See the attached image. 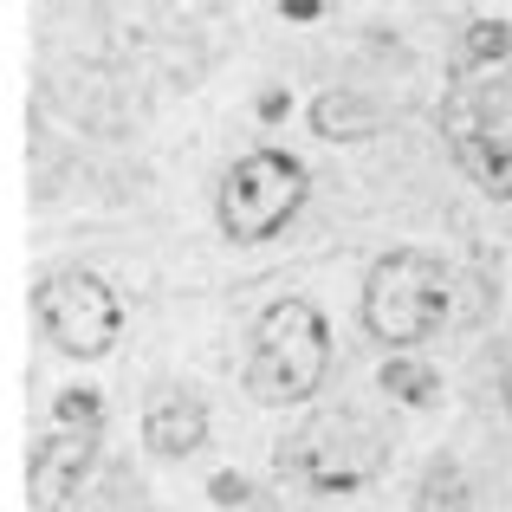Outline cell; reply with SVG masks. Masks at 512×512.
Instances as JSON below:
<instances>
[{
    "label": "cell",
    "instance_id": "obj_1",
    "mask_svg": "<svg viewBox=\"0 0 512 512\" xmlns=\"http://www.w3.org/2000/svg\"><path fill=\"white\" fill-rule=\"evenodd\" d=\"M331 370V325L312 299H273L253 318L247 344V396L266 409H292L312 402Z\"/></svg>",
    "mask_w": 512,
    "mask_h": 512
},
{
    "label": "cell",
    "instance_id": "obj_2",
    "mask_svg": "<svg viewBox=\"0 0 512 512\" xmlns=\"http://www.w3.org/2000/svg\"><path fill=\"white\" fill-rule=\"evenodd\" d=\"M383 428L363 409H318L279 441V480L318 493V500H338V493H357L383 474Z\"/></svg>",
    "mask_w": 512,
    "mask_h": 512
},
{
    "label": "cell",
    "instance_id": "obj_3",
    "mask_svg": "<svg viewBox=\"0 0 512 512\" xmlns=\"http://www.w3.org/2000/svg\"><path fill=\"white\" fill-rule=\"evenodd\" d=\"M441 137L474 188L512 201V65L487 78H461L441 104Z\"/></svg>",
    "mask_w": 512,
    "mask_h": 512
},
{
    "label": "cell",
    "instance_id": "obj_4",
    "mask_svg": "<svg viewBox=\"0 0 512 512\" xmlns=\"http://www.w3.org/2000/svg\"><path fill=\"white\" fill-rule=\"evenodd\" d=\"M448 318H454V279L435 253L402 247V253H383V260L370 266L363 325L383 344H422V338H435Z\"/></svg>",
    "mask_w": 512,
    "mask_h": 512
},
{
    "label": "cell",
    "instance_id": "obj_5",
    "mask_svg": "<svg viewBox=\"0 0 512 512\" xmlns=\"http://www.w3.org/2000/svg\"><path fill=\"white\" fill-rule=\"evenodd\" d=\"M305 208V163L286 150H253L221 175V234L240 247L273 240Z\"/></svg>",
    "mask_w": 512,
    "mask_h": 512
},
{
    "label": "cell",
    "instance_id": "obj_6",
    "mask_svg": "<svg viewBox=\"0 0 512 512\" xmlns=\"http://www.w3.org/2000/svg\"><path fill=\"white\" fill-rule=\"evenodd\" d=\"M33 312L46 325V338L65 350V357H111L117 338H124V305L104 286L98 273H52L39 279Z\"/></svg>",
    "mask_w": 512,
    "mask_h": 512
},
{
    "label": "cell",
    "instance_id": "obj_7",
    "mask_svg": "<svg viewBox=\"0 0 512 512\" xmlns=\"http://www.w3.org/2000/svg\"><path fill=\"white\" fill-rule=\"evenodd\" d=\"M91 454H98V435L85 428H59L33 448V512H65L72 500H85V474H91Z\"/></svg>",
    "mask_w": 512,
    "mask_h": 512
},
{
    "label": "cell",
    "instance_id": "obj_8",
    "mask_svg": "<svg viewBox=\"0 0 512 512\" xmlns=\"http://www.w3.org/2000/svg\"><path fill=\"white\" fill-rule=\"evenodd\" d=\"M143 441H150L156 454H195L201 441H208V409H201L195 396H163L150 415H143Z\"/></svg>",
    "mask_w": 512,
    "mask_h": 512
},
{
    "label": "cell",
    "instance_id": "obj_9",
    "mask_svg": "<svg viewBox=\"0 0 512 512\" xmlns=\"http://www.w3.org/2000/svg\"><path fill=\"white\" fill-rule=\"evenodd\" d=\"M376 124H383V111L363 91H325L312 104V130L325 143H363V137H376Z\"/></svg>",
    "mask_w": 512,
    "mask_h": 512
},
{
    "label": "cell",
    "instance_id": "obj_10",
    "mask_svg": "<svg viewBox=\"0 0 512 512\" xmlns=\"http://www.w3.org/2000/svg\"><path fill=\"white\" fill-rule=\"evenodd\" d=\"M415 512H474V493H467V474L441 454V461H428L422 474V493H415Z\"/></svg>",
    "mask_w": 512,
    "mask_h": 512
},
{
    "label": "cell",
    "instance_id": "obj_11",
    "mask_svg": "<svg viewBox=\"0 0 512 512\" xmlns=\"http://www.w3.org/2000/svg\"><path fill=\"white\" fill-rule=\"evenodd\" d=\"M376 383H383L396 402H409V409H428V402L441 396V376L428 370V363H415V357H389Z\"/></svg>",
    "mask_w": 512,
    "mask_h": 512
},
{
    "label": "cell",
    "instance_id": "obj_12",
    "mask_svg": "<svg viewBox=\"0 0 512 512\" xmlns=\"http://www.w3.org/2000/svg\"><path fill=\"white\" fill-rule=\"evenodd\" d=\"M506 52H512V26L506 20H474L461 33V72H480V65H487V72H500Z\"/></svg>",
    "mask_w": 512,
    "mask_h": 512
},
{
    "label": "cell",
    "instance_id": "obj_13",
    "mask_svg": "<svg viewBox=\"0 0 512 512\" xmlns=\"http://www.w3.org/2000/svg\"><path fill=\"white\" fill-rule=\"evenodd\" d=\"M52 409H59V428H85V435H98V422H104V396L98 389H59V402H52Z\"/></svg>",
    "mask_w": 512,
    "mask_h": 512
},
{
    "label": "cell",
    "instance_id": "obj_14",
    "mask_svg": "<svg viewBox=\"0 0 512 512\" xmlns=\"http://www.w3.org/2000/svg\"><path fill=\"white\" fill-rule=\"evenodd\" d=\"M208 493H214V506H240V500H247V480H240V474H214Z\"/></svg>",
    "mask_w": 512,
    "mask_h": 512
},
{
    "label": "cell",
    "instance_id": "obj_15",
    "mask_svg": "<svg viewBox=\"0 0 512 512\" xmlns=\"http://www.w3.org/2000/svg\"><path fill=\"white\" fill-rule=\"evenodd\" d=\"M279 13H286V20H318V13H325V0H286Z\"/></svg>",
    "mask_w": 512,
    "mask_h": 512
},
{
    "label": "cell",
    "instance_id": "obj_16",
    "mask_svg": "<svg viewBox=\"0 0 512 512\" xmlns=\"http://www.w3.org/2000/svg\"><path fill=\"white\" fill-rule=\"evenodd\" d=\"M286 104H292L286 91H266V98H260V117H266V124H273V117H286Z\"/></svg>",
    "mask_w": 512,
    "mask_h": 512
},
{
    "label": "cell",
    "instance_id": "obj_17",
    "mask_svg": "<svg viewBox=\"0 0 512 512\" xmlns=\"http://www.w3.org/2000/svg\"><path fill=\"white\" fill-rule=\"evenodd\" d=\"M91 512H130V506H124V480H117V500H98Z\"/></svg>",
    "mask_w": 512,
    "mask_h": 512
},
{
    "label": "cell",
    "instance_id": "obj_18",
    "mask_svg": "<svg viewBox=\"0 0 512 512\" xmlns=\"http://www.w3.org/2000/svg\"><path fill=\"white\" fill-rule=\"evenodd\" d=\"M506 409H512V363H506Z\"/></svg>",
    "mask_w": 512,
    "mask_h": 512
}]
</instances>
